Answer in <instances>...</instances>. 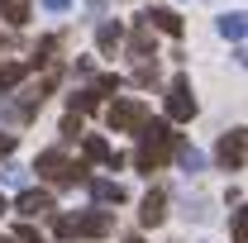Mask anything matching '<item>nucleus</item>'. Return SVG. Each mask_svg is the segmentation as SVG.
<instances>
[{
	"instance_id": "nucleus-1",
	"label": "nucleus",
	"mask_w": 248,
	"mask_h": 243,
	"mask_svg": "<svg viewBox=\"0 0 248 243\" xmlns=\"http://www.w3.org/2000/svg\"><path fill=\"white\" fill-rule=\"evenodd\" d=\"M172 148H177V134H172V124H162V120H143V124H139V152H134V167L153 177L157 167L172 157Z\"/></svg>"
},
{
	"instance_id": "nucleus-2",
	"label": "nucleus",
	"mask_w": 248,
	"mask_h": 243,
	"mask_svg": "<svg viewBox=\"0 0 248 243\" xmlns=\"http://www.w3.org/2000/svg\"><path fill=\"white\" fill-rule=\"evenodd\" d=\"M115 229V219L100 210H86V214H62L58 224H53V234L58 239H105Z\"/></svg>"
},
{
	"instance_id": "nucleus-3",
	"label": "nucleus",
	"mask_w": 248,
	"mask_h": 243,
	"mask_svg": "<svg viewBox=\"0 0 248 243\" xmlns=\"http://www.w3.org/2000/svg\"><path fill=\"white\" fill-rule=\"evenodd\" d=\"M38 177H48L53 186H77V182H86V167L81 162H72L67 152L58 148H48V152H38V167H33Z\"/></svg>"
},
{
	"instance_id": "nucleus-4",
	"label": "nucleus",
	"mask_w": 248,
	"mask_h": 243,
	"mask_svg": "<svg viewBox=\"0 0 248 243\" xmlns=\"http://www.w3.org/2000/svg\"><path fill=\"white\" fill-rule=\"evenodd\" d=\"M105 120H110V129H115V134H134L139 124L148 120V105H143L139 95H124V100H115V105H110V115H105Z\"/></svg>"
},
{
	"instance_id": "nucleus-5",
	"label": "nucleus",
	"mask_w": 248,
	"mask_h": 243,
	"mask_svg": "<svg viewBox=\"0 0 248 243\" xmlns=\"http://www.w3.org/2000/svg\"><path fill=\"white\" fill-rule=\"evenodd\" d=\"M167 115L177 124H186L196 115V95H191V81L186 76H172V86H167Z\"/></svg>"
},
{
	"instance_id": "nucleus-6",
	"label": "nucleus",
	"mask_w": 248,
	"mask_h": 243,
	"mask_svg": "<svg viewBox=\"0 0 248 243\" xmlns=\"http://www.w3.org/2000/svg\"><path fill=\"white\" fill-rule=\"evenodd\" d=\"M244 152H248V134H244V129H229V134L219 138L215 157L229 167V172H239V167H244Z\"/></svg>"
},
{
	"instance_id": "nucleus-7",
	"label": "nucleus",
	"mask_w": 248,
	"mask_h": 243,
	"mask_svg": "<svg viewBox=\"0 0 248 243\" xmlns=\"http://www.w3.org/2000/svg\"><path fill=\"white\" fill-rule=\"evenodd\" d=\"M53 81H58V72H48L43 81H33V86H24L19 91V100H15V110H19V120H33V110L48 100V91H53Z\"/></svg>"
},
{
	"instance_id": "nucleus-8",
	"label": "nucleus",
	"mask_w": 248,
	"mask_h": 243,
	"mask_svg": "<svg viewBox=\"0 0 248 243\" xmlns=\"http://www.w3.org/2000/svg\"><path fill=\"white\" fill-rule=\"evenodd\" d=\"M81 148H86V157H91V162H105L110 172H120V167H124V157L110 148L105 138H95V134H86V143H81Z\"/></svg>"
},
{
	"instance_id": "nucleus-9",
	"label": "nucleus",
	"mask_w": 248,
	"mask_h": 243,
	"mask_svg": "<svg viewBox=\"0 0 248 243\" xmlns=\"http://www.w3.org/2000/svg\"><path fill=\"white\" fill-rule=\"evenodd\" d=\"M15 210L19 214H48L53 210V191H19V200H15Z\"/></svg>"
},
{
	"instance_id": "nucleus-10",
	"label": "nucleus",
	"mask_w": 248,
	"mask_h": 243,
	"mask_svg": "<svg viewBox=\"0 0 248 243\" xmlns=\"http://www.w3.org/2000/svg\"><path fill=\"white\" fill-rule=\"evenodd\" d=\"M143 29H162V33H182V15L177 10H143Z\"/></svg>"
},
{
	"instance_id": "nucleus-11",
	"label": "nucleus",
	"mask_w": 248,
	"mask_h": 243,
	"mask_svg": "<svg viewBox=\"0 0 248 243\" xmlns=\"http://www.w3.org/2000/svg\"><path fill=\"white\" fill-rule=\"evenodd\" d=\"M139 219H143V224H162V219H167V196H162V191H148Z\"/></svg>"
},
{
	"instance_id": "nucleus-12",
	"label": "nucleus",
	"mask_w": 248,
	"mask_h": 243,
	"mask_svg": "<svg viewBox=\"0 0 248 243\" xmlns=\"http://www.w3.org/2000/svg\"><path fill=\"white\" fill-rule=\"evenodd\" d=\"M95 205H124V186L120 182H91Z\"/></svg>"
},
{
	"instance_id": "nucleus-13",
	"label": "nucleus",
	"mask_w": 248,
	"mask_h": 243,
	"mask_svg": "<svg viewBox=\"0 0 248 243\" xmlns=\"http://www.w3.org/2000/svg\"><path fill=\"white\" fill-rule=\"evenodd\" d=\"M172 157L182 162V172H191V177H196V172L205 167V157H201V152L191 148V143H182V138H177V148H172Z\"/></svg>"
},
{
	"instance_id": "nucleus-14",
	"label": "nucleus",
	"mask_w": 248,
	"mask_h": 243,
	"mask_svg": "<svg viewBox=\"0 0 248 243\" xmlns=\"http://www.w3.org/2000/svg\"><path fill=\"white\" fill-rule=\"evenodd\" d=\"M0 19H10L15 29L29 24V0H0Z\"/></svg>"
},
{
	"instance_id": "nucleus-15",
	"label": "nucleus",
	"mask_w": 248,
	"mask_h": 243,
	"mask_svg": "<svg viewBox=\"0 0 248 243\" xmlns=\"http://www.w3.org/2000/svg\"><path fill=\"white\" fill-rule=\"evenodd\" d=\"M129 48H134V58H139V62L157 58V53H153V29H143V24H139V29H134V43H129Z\"/></svg>"
},
{
	"instance_id": "nucleus-16",
	"label": "nucleus",
	"mask_w": 248,
	"mask_h": 243,
	"mask_svg": "<svg viewBox=\"0 0 248 243\" xmlns=\"http://www.w3.org/2000/svg\"><path fill=\"white\" fill-rule=\"evenodd\" d=\"M219 33L234 38V43H244V15H239V10H234V15H219Z\"/></svg>"
},
{
	"instance_id": "nucleus-17",
	"label": "nucleus",
	"mask_w": 248,
	"mask_h": 243,
	"mask_svg": "<svg viewBox=\"0 0 248 243\" xmlns=\"http://www.w3.org/2000/svg\"><path fill=\"white\" fill-rule=\"evenodd\" d=\"M120 24H100V29H95V43H100V53H115V48H120Z\"/></svg>"
},
{
	"instance_id": "nucleus-18",
	"label": "nucleus",
	"mask_w": 248,
	"mask_h": 243,
	"mask_svg": "<svg viewBox=\"0 0 248 243\" xmlns=\"http://www.w3.org/2000/svg\"><path fill=\"white\" fill-rule=\"evenodd\" d=\"M95 105H100V95L86 86V91H77V95H72V110H67V115H91Z\"/></svg>"
},
{
	"instance_id": "nucleus-19",
	"label": "nucleus",
	"mask_w": 248,
	"mask_h": 243,
	"mask_svg": "<svg viewBox=\"0 0 248 243\" xmlns=\"http://www.w3.org/2000/svg\"><path fill=\"white\" fill-rule=\"evenodd\" d=\"M24 72H29L24 62H10V67H0V91H10V86H19V81H24Z\"/></svg>"
},
{
	"instance_id": "nucleus-20",
	"label": "nucleus",
	"mask_w": 248,
	"mask_h": 243,
	"mask_svg": "<svg viewBox=\"0 0 248 243\" xmlns=\"http://www.w3.org/2000/svg\"><path fill=\"white\" fill-rule=\"evenodd\" d=\"M24 177H29V172H24L19 162H5V167H0V182L5 186H24Z\"/></svg>"
},
{
	"instance_id": "nucleus-21",
	"label": "nucleus",
	"mask_w": 248,
	"mask_h": 243,
	"mask_svg": "<svg viewBox=\"0 0 248 243\" xmlns=\"http://www.w3.org/2000/svg\"><path fill=\"white\" fill-rule=\"evenodd\" d=\"M91 91H95V95H110V91H120V76H115V72L95 76V81H91Z\"/></svg>"
},
{
	"instance_id": "nucleus-22",
	"label": "nucleus",
	"mask_w": 248,
	"mask_h": 243,
	"mask_svg": "<svg viewBox=\"0 0 248 243\" xmlns=\"http://www.w3.org/2000/svg\"><path fill=\"white\" fill-rule=\"evenodd\" d=\"M229 224H234V243H248V214L234 210V214H229Z\"/></svg>"
},
{
	"instance_id": "nucleus-23",
	"label": "nucleus",
	"mask_w": 248,
	"mask_h": 243,
	"mask_svg": "<svg viewBox=\"0 0 248 243\" xmlns=\"http://www.w3.org/2000/svg\"><path fill=\"white\" fill-rule=\"evenodd\" d=\"M62 134L77 138V134H81V115H67V120H62Z\"/></svg>"
},
{
	"instance_id": "nucleus-24",
	"label": "nucleus",
	"mask_w": 248,
	"mask_h": 243,
	"mask_svg": "<svg viewBox=\"0 0 248 243\" xmlns=\"http://www.w3.org/2000/svg\"><path fill=\"white\" fill-rule=\"evenodd\" d=\"M15 243H43V234H38L33 224H24V229H19V239H15Z\"/></svg>"
},
{
	"instance_id": "nucleus-25",
	"label": "nucleus",
	"mask_w": 248,
	"mask_h": 243,
	"mask_svg": "<svg viewBox=\"0 0 248 243\" xmlns=\"http://www.w3.org/2000/svg\"><path fill=\"white\" fill-rule=\"evenodd\" d=\"M10 152H15V134H5V129H0V157H10Z\"/></svg>"
},
{
	"instance_id": "nucleus-26",
	"label": "nucleus",
	"mask_w": 248,
	"mask_h": 243,
	"mask_svg": "<svg viewBox=\"0 0 248 243\" xmlns=\"http://www.w3.org/2000/svg\"><path fill=\"white\" fill-rule=\"evenodd\" d=\"M10 48H15V38H10V33H0V53H10Z\"/></svg>"
},
{
	"instance_id": "nucleus-27",
	"label": "nucleus",
	"mask_w": 248,
	"mask_h": 243,
	"mask_svg": "<svg viewBox=\"0 0 248 243\" xmlns=\"http://www.w3.org/2000/svg\"><path fill=\"white\" fill-rule=\"evenodd\" d=\"M43 5H48V10H67L72 0H43Z\"/></svg>"
},
{
	"instance_id": "nucleus-28",
	"label": "nucleus",
	"mask_w": 248,
	"mask_h": 243,
	"mask_svg": "<svg viewBox=\"0 0 248 243\" xmlns=\"http://www.w3.org/2000/svg\"><path fill=\"white\" fill-rule=\"evenodd\" d=\"M124 243H143V239H139V234H129V239H124Z\"/></svg>"
},
{
	"instance_id": "nucleus-29",
	"label": "nucleus",
	"mask_w": 248,
	"mask_h": 243,
	"mask_svg": "<svg viewBox=\"0 0 248 243\" xmlns=\"http://www.w3.org/2000/svg\"><path fill=\"white\" fill-rule=\"evenodd\" d=\"M0 214H5V196H0Z\"/></svg>"
},
{
	"instance_id": "nucleus-30",
	"label": "nucleus",
	"mask_w": 248,
	"mask_h": 243,
	"mask_svg": "<svg viewBox=\"0 0 248 243\" xmlns=\"http://www.w3.org/2000/svg\"><path fill=\"white\" fill-rule=\"evenodd\" d=\"M0 243H15V239H0Z\"/></svg>"
}]
</instances>
